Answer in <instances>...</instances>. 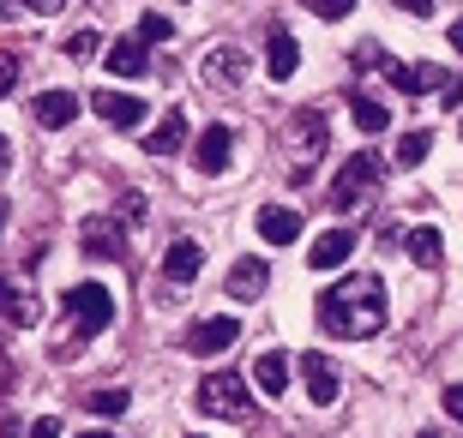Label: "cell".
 Wrapping results in <instances>:
<instances>
[{"instance_id": "6da1fadb", "label": "cell", "mask_w": 463, "mask_h": 438, "mask_svg": "<svg viewBox=\"0 0 463 438\" xmlns=\"http://www.w3.org/2000/svg\"><path fill=\"white\" fill-rule=\"evenodd\" d=\"M319 324L344 342H367L385 331V283L379 276H344L319 294Z\"/></svg>"}, {"instance_id": "f35d334b", "label": "cell", "mask_w": 463, "mask_h": 438, "mask_svg": "<svg viewBox=\"0 0 463 438\" xmlns=\"http://www.w3.org/2000/svg\"><path fill=\"white\" fill-rule=\"evenodd\" d=\"M13 169V151H6V133H0V174Z\"/></svg>"}, {"instance_id": "f1b7e54d", "label": "cell", "mask_w": 463, "mask_h": 438, "mask_svg": "<svg viewBox=\"0 0 463 438\" xmlns=\"http://www.w3.org/2000/svg\"><path fill=\"white\" fill-rule=\"evenodd\" d=\"M307 6L326 18V24H337V18H349V6H355V0H307Z\"/></svg>"}, {"instance_id": "603a6c76", "label": "cell", "mask_w": 463, "mask_h": 438, "mask_svg": "<svg viewBox=\"0 0 463 438\" xmlns=\"http://www.w3.org/2000/svg\"><path fill=\"white\" fill-rule=\"evenodd\" d=\"M403 247H410V258L421 270H439V265H446V240H439V228H410V240H403Z\"/></svg>"}, {"instance_id": "d6a6232c", "label": "cell", "mask_w": 463, "mask_h": 438, "mask_svg": "<svg viewBox=\"0 0 463 438\" xmlns=\"http://www.w3.org/2000/svg\"><path fill=\"white\" fill-rule=\"evenodd\" d=\"M379 61H385V49H379V42H367V49H355V67H379Z\"/></svg>"}, {"instance_id": "277c9868", "label": "cell", "mask_w": 463, "mask_h": 438, "mask_svg": "<svg viewBox=\"0 0 463 438\" xmlns=\"http://www.w3.org/2000/svg\"><path fill=\"white\" fill-rule=\"evenodd\" d=\"M193 408L199 415H223V421H247L253 415V396H247V385H241L235 372H205L199 390H193Z\"/></svg>"}, {"instance_id": "4316f807", "label": "cell", "mask_w": 463, "mask_h": 438, "mask_svg": "<svg viewBox=\"0 0 463 438\" xmlns=\"http://www.w3.org/2000/svg\"><path fill=\"white\" fill-rule=\"evenodd\" d=\"M61 49H67V61H90V54L103 49V36H97V31H72Z\"/></svg>"}, {"instance_id": "8fae6325", "label": "cell", "mask_w": 463, "mask_h": 438, "mask_svg": "<svg viewBox=\"0 0 463 438\" xmlns=\"http://www.w3.org/2000/svg\"><path fill=\"white\" fill-rule=\"evenodd\" d=\"M385 79H392L403 97H428V90H446L451 85V72L433 67V61H421V67H403V61H397V67H385Z\"/></svg>"}, {"instance_id": "52a82bcc", "label": "cell", "mask_w": 463, "mask_h": 438, "mask_svg": "<svg viewBox=\"0 0 463 438\" xmlns=\"http://www.w3.org/2000/svg\"><path fill=\"white\" fill-rule=\"evenodd\" d=\"M235 337H241V319H199L187 331V342H181V349L187 354H199V360H211V354H223V349H235Z\"/></svg>"}, {"instance_id": "7c38bea8", "label": "cell", "mask_w": 463, "mask_h": 438, "mask_svg": "<svg viewBox=\"0 0 463 438\" xmlns=\"http://www.w3.org/2000/svg\"><path fill=\"white\" fill-rule=\"evenodd\" d=\"M265 288H271V265H265V258H235V270H229V294L247 306V301H265Z\"/></svg>"}, {"instance_id": "60d3db41", "label": "cell", "mask_w": 463, "mask_h": 438, "mask_svg": "<svg viewBox=\"0 0 463 438\" xmlns=\"http://www.w3.org/2000/svg\"><path fill=\"white\" fill-rule=\"evenodd\" d=\"M79 438H115V433H79Z\"/></svg>"}, {"instance_id": "d590c367", "label": "cell", "mask_w": 463, "mask_h": 438, "mask_svg": "<svg viewBox=\"0 0 463 438\" xmlns=\"http://www.w3.org/2000/svg\"><path fill=\"white\" fill-rule=\"evenodd\" d=\"M24 6H31V13H61L67 0H24Z\"/></svg>"}, {"instance_id": "1f68e13d", "label": "cell", "mask_w": 463, "mask_h": 438, "mask_svg": "<svg viewBox=\"0 0 463 438\" xmlns=\"http://www.w3.org/2000/svg\"><path fill=\"white\" fill-rule=\"evenodd\" d=\"M439 108H451V115H458V108H463V79H451V85L439 90Z\"/></svg>"}, {"instance_id": "d4e9b609", "label": "cell", "mask_w": 463, "mask_h": 438, "mask_svg": "<svg viewBox=\"0 0 463 438\" xmlns=\"http://www.w3.org/2000/svg\"><path fill=\"white\" fill-rule=\"evenodd\" d=\"M127 390H115V385H97V390H85V408L90 415H103V421H115V415H127Z\"/></svg>"}, {"instance_id": "e0dca14e", "label": "cell", "mask_w": 463, "mask_h": 438, "mask_svg": "<svg viewBox=\"0 0 463 438\" xmlns=\"http://www.w3.org/2000/svg\"><path fill=\"white\" fill-rule=\"evenodd\" d=\"M199 270H205V247L199 240H175L163 253V283H193Z\"/></svg>"}, {"instance_id": "e575fe53", "label": "cell", "mask_w": 463, "mask_h": 438, "mask_svg": "<svg viewBox=\"0 0 463 438\" xmlns=\"http://www.w3.org/2000/svg\"><path fill=\"white\" fill-rule=\"evenodd\" d=\"M392 6H403L410 18H428V13H433V0H392Z\"/></svg>"}, {"instance_id": "9a60e30c", "label": "cell", "mask_w": 463, "mask_h": 438, "mask_svg": "<svg viewBox=\"0 0 463 438\" xmlns=\"http://www.w3.org/2000/svg\"><path fill=\"white\" fill-rule=\"evenodd\" d=\"M349 253H355V228H331V235H319L307 247V265L313 270H337V265H349Z\"/></svg>"}, {"instance_id": "30bf717a", "label": "cell", "mask_w": 463, "mask_h": 438, "mask_svg": "<svg viewBox=\"0 0 463 438\" xmlns=\"http://www.w3.org/2000/svg\"><path fill=\"white\" fill-rule=\"evenodd\" d=\"M79 240H85L90 258H120V253H127L120 217H85V222H79Z\"/></svg>"}, {"instance_id": "7a4b0ae2", "label": "cell", "mask_w": 463, "mask_h": 438, "mask_svg": "<svg viewBox=\"0 0 463 438\" xmlns=\"http://www.w3.org/2000/svg\"><path fill=\"white\" fill-rule=\"evenodd\" d=\"M373 199H379V156L355 151L344 163V174H337V186H331V210H337V217H361Z\"/></svg>"}, {"instance_id": "ac0fdd59", "label": "cell", "mask_w": 463, "mask_h": 438, "mask_svg": "<svg viewBox=\"0 0 463 438\" xmlns=\"http://www.w3.org/2000/svg\"><path fill=\"white\" fill-rule=\"evenodd\" d=\"M103 67L115 72V79H138V72H151V54H145V42H138V36H120V42H109Z\"/></svg>"}, {"instance_id": "7402d4cb", "label": "cell", "mask_w": 463, "mask_h": 438, "mask_svg": "<svg viewBox=\"0 0 463 438\" xmlns=\"http://www.w3.org/2000/svg\"><path fill=\"white\" fill-rule=\"evenodd\" d=\"M253 385L265 390V396H283V390H289V360H283L277 349H265L253 360Z\"/></svg>"}, {"instance_id": "484cf974", "label": "cell", "mask_w": 463, "mask_h": 438, "mask_svg": "<svg viewBox=\"0 0 463 438\" xmlns=\"http://www.w3.org/2000/svg\"><path fill=\"white\" fill-rule=\"evenodd\" d=\"M349 115H355L361 133H385V126H392V108L373 102V97H355V102H349Z\"/></svg>"}, {"instance_id": "cb8c5ba5", "label": "cell", "mask_w": 463, "mask_h": 438, "mask_svg": "<svg viewBox=\"0 0 463 438\" xmlns=\"http://www.w3.org/2000/svg\"><path fill=\"white\" fill-rule=\"evenodd\" d=\"M428 151H433V133H428V126L403 133V138H397V169H421V163H428Z\"/></svg>"}, {"instance_id": "3957f363", "label": "cell", "mask_w": 463, "mask_h": 438, "mask_svg": "<svg viewBox=\"0 0 463 438\" xmlns=\"http://www.w3.org/2000/svg\"><path fill=\"white\" fill-rule=\"evenodd\" d=\"M67 319H72V349H79L85 337H97V331L115 324V294L103 283H72L67 288Z\"/></svg>"}, {"instance_id": "4fadbf2b", "label": "cell", "mask_w": 463, "mask_h": 438, "mask_svg": "<svg viewBox=\"0 0 463 438\" xmlns=\"http://www.w3.org/2000/svg\"><path fill=\"white\" fill-rule=\"evenodd\" d=\"M79 108H85V102L72 97V90H43V97L31 102L36 126H49V133H61V126H72V120H79Z\"/></svg>"}, {"instance_id": "ba28073f", "label": "cell", "mask_w": 463, "mask_h": 438, "mask_svg": "<svg viewBox=\"0 0 463 438\" xmlns=\"http://www.w3.org/2000/svg\"><path fill=\"white\" fill-rule=\"evenodd\" d=\"M97 115L115 126V133H133V126H145V102L127 97V90H97V97H85Z\"/></svg>"}, {"instance_id": "83f0119b", "label": "cell", "mask_w": 463, "mask_h": 438, "mask_svg": "<svg viewBox=\"0 0 463 438\" xmlns=\"http://www.w3.org/2000/svg\"><path fill=\"white\" fill-rule=\"evenodd\" d=\"M169 36H175V24L163 13H145V18H138V42H169Z\"/></svg>"}, {"instance_id": "836d02e7", "label": "cell", "mask_w": 463, "mask_h": 438, "mask_svg": "<svg viewBox=\"0 0 463 438\" xmlns=\"http://www.w3.org/2000/svg\"><path fill=\"white\" fill-rule=\"evenodd\" d=\"M31 438H61V421H54V415H43V421L31 426Z\"/></svg>"}, {"instance_id": "ab89813d", "label": "cell", "mask_w": 463, "mask_h": 438, "mask_svg": "<svg viewBox=\"0 0 463 438\" xmlns=\"http://www.w3.org/2000/svg\"><path fill=\"white\" fill-rule=\"evenodd\" d=\"M6 217H13V204H6V199H0V228H6Z\"/></svg>"}, {"instance_id": "d6986e66", "label": "cell", "mask_w": 463, "mask_h": 438, "mask_svg": "<svg viewBox=\"0 0 463 438\" xmlns=\"http://www.w3.org/2000/svg\"><path fill=\"white\" fill-rule=\"evenodd\" d=\"M247 72H253V61H247L235 42H223V49H211V54H205V79H211V85H241Z\"/></svg>"}, {"instance_id": "44dd1931", "label": "cell", "mask_w": 463, "mask_h": 438, "mask_svg": "<svg viewBox=\"0 0 463 438\" xmlns=\"http://www.w3.org/2000/svg\"><path fill=\"white\" fill-rule=\"evenodd\" d=\"M181 144H187V115H181V108H169V115L156 120V133L145 138V151H151V156H175Z\"/></svg>"}, {"instance_id": "ffe728a7", "label": "cell", "mask_w": 463, "mask_h": 438, "mask_svg": "<svg viewBox=\"0 0 463 438\" xmlns=\"http://www.w3.org/2000/svg\"><path fill=\"white\" fill-rule=\"evenodd\" d=\"M295 67H301V49H295V36L277 24V31H271V49H265V72L283 85V79H295Z\"/></svg>"}, {"instance_id": "b9f144b4", "label": "cell", "mask_w": 463, "mask_h": 438, "mask_svg": "<svg viewBox=\"0 0 463 438\" xmlns=\"http://www.w3.org/2000/svg\"><path fill=\"white\" fill-rule=\"evenodd\" d=\"M415 438H439V433H415Z\"/></svg>"}, {"instance_id": "4dcf8cb0", "label": "cell", "mask_w": 463, "mask_h": 438, "mask_svg": "<svg viewBox=\"0 0 463 438\" xmlns=\"http://www.w3.org/2000/svg\"><path fill=\"white\" fill-rule=\"evenodd\" d=\"M439 408H446L451 421H463V385H446V396H439Z\"/></svg>"}, {"instance_id": "f546056e", "label": "cell", "mask_w": 463, "mask_h": 438, "mask_svg": "<svg viewBox=\"0 0 463 438\" xmlns=\"http://www.w3.org/2000/svg\"><path fill=\"white\" fill-rule=\"evenodd\" d=\"M18 85V54H0V97Z\"/></svg>"}, {"instance_id": "8992f818", "label": "cell", "mask_w": 463, "mask_h": 438, "mask_svg": "<svg viewBox=\"0 0 463 438\" xmlns=\"http://www.w3.org/2000/svg\"><path fill=\"white\" fill-rule=\"evenodd\" d=\"M229 163H235V133H229L223 120H211L205 133H199V144H193V169L199 174H223Z\"/></svg>"}, {"instance_id": "5bb4252c", "label": "cell", "mask_w": 463, "mask_h": 438, "mask_svg": "<svg viewBox=\"0 0 463 438\" xmlns=\"http://www.w3.org/2000/svg\"><path fill=\"white\" fill-rule=\"evenodd\" d=\"M259 240L295 247V240H301V210H289V204H265V210H259Z\"/></svg>"}, {"instance_id": "9c48e42d", "label": "cell", "mask_w": 463, "mask_h": 438, "mask_svg": "<svg viewBox=\"0 0 463 438\" xmlns=\"http://www.w3.org/2000/svg\"><path fill=\"white\" fill-rule=\"evenodd\" d=\"M301 385H307V396H313V408H331L337 403V385H344V378H337V367H331L326 354H301Z\"/></svg>"}, {"instance_id": "74e56055", "label": "cell", "mask_w": 463, "mask_h": 438, "mask_svg": "<svg viewBox=\"0 0 463 438\" xmlns=\"http://www.w3.org/2000/svg\"><path fill=\"white\" fill-rule=\"evenodd\" d=\"M18 6H24V0H0V24H6V18H18Z\"/></svg>"}, {"instance_id": "5b68a950", "label": "cell", "mask_w": 463, "mask_h": 438, "mask_svg": "<svg viewBox=\"0 0 463 438\" xmlns=\"http://www.w3.org/2000/svg\"><path fill=\"white\" fill-rule=\"evenodd\" d=\"M289 151H295V181H307V163H319L326 156V115L319 108H301L295 115V126H289Z\"/></svg>"}, {"instance_id": "8d00e7d4", "label": "cell", "mask_w": 463, "mask_h": 438, "mask_svg": "<svg viewBox=\"0 0 463 438\" xmlns=\"http://www.w3.org/2000/svg\"><path fill=\"white\" fill-rule=\"evenodd\" d=\"M446 42H451V49L463 54V18H458V24H451V31H446Z\"/></svg>"}, {"instance_id": "2e32d148", "label": "cell", "mask_w": 463, "mask_h": 438, "mask_svg": "<svg viewBox=\"0 0 463 438\" xmlns=\"http://www.w3.org/2000/svg\"><path fill=\"white\" fill-rule=\"evenodd\" d=\"M0 319L18 324V331H31V324L43 319V306L31 301V288H18L13 276H0Z\"/></svg>"}]
</instances>
